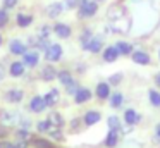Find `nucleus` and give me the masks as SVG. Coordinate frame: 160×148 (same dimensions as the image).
<instances>
[{
    "mask_svg": "<svg viewBox=\"0 0 160 148\" xmlns=\"http://www.w3.org/2000/svg\"><path fill=\"white\" fill-rule=\"evenodd\" d=\"M98 10V3L95 0H79V16L93 17Z\"/></svg>",
    "mask_w": 160,
    "mask_h": 148,
    "instance_id": "1",
    "label": "nucleus"
},
{
    "mask_svg": "<svg viewBox=\"0 0 160 148\" xmlns=\"http://www.w3.org/2000/svg\"><path fill=\"white\" fill-rule=\"evenodd\" d=\"M60 57H62V47L57 43L48 45V48L45 50V59L48 62H59Z\"/></svg>",
    "mask_w": 160,
    "mask_h": 148,
    "instance_id": "2",
    "label": "nucleus"
},
{
    "mask_svg": "<svg viewBox=\"0 0 160 148\" xmlns=\"http://www.w3.org/2000/svg\"><path fill=\"white\" fill-rule=\"evenodd\" d=\"M18 119L19 115L16 112H11V110H2L0 112V124L2 126H12V124H16Z\"/></svg>",
    "mask_w": 160,
    "mask_h": 148,
    "instance_id": "3",
    "label": "nucleus"
},
{
    "mask_svg": "<svg viewBox=\"0 0 160 148\" xmlns=\"http://www.w3.org/2000/svg\"><path fill=\"white\" fill-rule=\"evenodd\" d=\"M29 109H31V112H43L47 109L45 98L43 96H33L31 103H29Z\"/></svg>",
    "mask_w": 160,
    "mask_h": 148,
    "instance_id": "4",
    "label": "nucleus"
},
{
    "mask_svg": "<svg viewBox=\"0 0 160 148\" xmlns=\"http://www.w3.org/2000/svg\"><path fill=\"white\" fill-rule=\"evenodd\" d=\"M91 98V91L88 88H78V91L74 93V100L76 103H86Z\"/></svg>",
    "mask_w": 160,
    "mask_h": 148,
    "instance_id": "5",
    "label": "nucleus"
},
{
    "mask_svg": "<svg viewBox=\"0 0 160 148\" xmlns=\"http://www.w3.org/2000/svg\"><path fill=\"white\" fill-rule=\"evenodd\" d=\"M22 96H24V93H22V89H9L7 93H5V100L11 103H19L22 100Z\"/></svg>",
    "mask_w": 160,
    "mask_h": 148,
    "instance_id": "6",
    "label": "nucleus"
},
{
    "mask_svg": "<svg viewBox=\"0 0 160 148\" xmlns=\"http://www.w3.org/2000/svg\"><path fill=\"white\" fill-rule=\"evenodd\" d=\"M38 54L36 52H24L22 54V64L24 65H29V67H35L38 64Z\"/></svg>",
    "mask_w": 160,
    "mask_h": 148,
    "instance_id": "7",
    "label": "nucleus"
},
{
    "mask_svg": "<svg viewBox=\"0 0 160 148\" xmlns=\"http://www.w3.org/2000/svg\"><path fill=\"white\" fill-rule=\"evenodd\" d=\"M53 33H55L59 38H69L71 36V28L67 26V24H64V23H59V24L53 26Z\"/></svg>",
    "mask_w": 160,
    "mask_h": 148,
    "instance_id": "8",
    "label": "nucleus"
},
{
    "mask_svg": "<svg viewBox=\"0 0 160 148\" xmlns=\"http://www.w3.org/2000/svg\"><path fill=\"white\" fill-rule=\"evenodd\" d=\"M97 96L102 100L110 98V86H108V83H98L97 84Z\"/></svg>",
    "mask_w": 160,
    "mask_h": 148,
    "instance_id": "9",
    "label": "nucleus"
},
{
    "mask_svg": "<svg viewBox=\"0 0 160 148\" xmlns=\"http://www.w3.org/2000/svg\"><path fill=\"white\" fill-rule=\"evenodd\" d=\"M131 57H132V60H134L136 64H141V65L150 64V55H148V54H145V52H141V50L132 52Z\"/></svg>",
    "mask_w": 160,
    "mask_h": 148,
    "instance_id": "10",
    "label": "nucleus"
},
{
    "mask_svg": "<svg viewBox=\"0 0 160 148\" xmlns=\"http://www.w3.org/2000/svg\"><path fill=\"white\" fill-rule=\"evenodd\" d=\"M43 98H45V103H47V107H53V105H57V103H59V89H50L48 93H47L45 96H43Z\"/></svg>",
    "mask_w": 160,
    "mask_h": 148,
    "instance_id": "11",
    "label": "nucleus"
},
{
    "mask_svg": "<svg viewBox=\"0 0 160 148\" xmlns=\"http://www.w3.org/2000/svg\"><path fill=\"white\" fill-rule=\"evenodd\" d=\"M117 57H119V52L115 47H107L103 50V60L105 62H115Z\"/></svg>",
    "mask_w": 160,
    "mask_h": 148,
    "instance_id": "12",
    "label": "nucleus"
},
{
    "mask_svg": "<svg viewBox=\"0 0 160 148\" xmlns=\"http://www.w3.org/2000/svg\"><path fill=\"white\" fill-rule=\"evenodd\" d=\"M100 112L98 110H90V112H86V115H84V124L86 126H93V124H97L98 120H100Z\"/></svg>",
    "mask_w": 160,
    "mask_h": 148,
    "instance_id": "13",
    "label": "nucleus"
},
{
    "mask_svg": "<svg viewBox=\"0 0 160 148\" xmlns=\"http://www.w3.org/2000/svg\"><path fill=\"white\" fill-rule=\"evenodd\" d=\"M57 78V71L52 67V65H45L42 69V79L43 81H53Z\"/></svg>",
    "mask_w": 160,
    "mask_h": 148,
    "instance_id": "14",
    "label": "nucleus"
},
{
    "mask_svg": "<svg viewBox=\"0 0 160 148\" xmlns=\"http://www.w3.org/2000/svg\"><path fill=\"white\" fill-rule=\"evenodd\" d=\"M9 48H11V52H12L14 55H22V54L26 52L24 43H22V41H19V40H12L11 45H9Z\"/></svg>",
    "mask_w": 160,
    "mask_h": 148,
    "instance_id": "15",
    "label": "nucleus"
},
{
    "mask_svg": "<svg viewBox=\"0 0 160 148\" xmlns=\"http://www.w3.org/2000/svg\"><path fill=\"white\" fill-rule=\"evenodd\" d=\"M124 120H126V124H129V126H134V124L139 120V115L136 114V110L129 109V110L124 112Z\"/></svg>",
    "mask_w": 160,
    "mask_h": 148,
    "instance_id": "16",
    "label": "nucleus"
},
{
    "mask_svg": "<svg viewBox=\"0 0 160 148\" xmlns=\"http://www.w3.org/2000/svg\"><path fill=\"white\" fill-rule=\"evenodd\" d=\"M9 72H11V76H14V78L22 76V72H24V64H22V62H12L11 67H9Z\"/></svg>",
    "mask_w": 160,
    "mask_h": 148,
    "instance_id": "17",
    "label": "nucleus"
},
{
    "mask_svg": "<svg viewBox=\"0 0 160 148\" xmlns=\"http://www.w3.org/2000/svg\"><path fill=\"white\" fill-rule=\"evenodd\" d=\"M60 12H62V5H60L59 2H53L47 7V16L48 17H57Z\"/></svg>",
    "mask_w": 160,
    "mask_h": 148,
    "instance_id": "18",
    "label": "nucleus"
},
{
    "mask_svg": "<svg viewBox=\"0 0 160 148\" xmlns=\"http://www.w3.org/2000/svg\"><path fill=\"white\" fill-rule=\"evenodd\" d=\"M18 26L19 28H28L29 24L33 23V17L29 16V14H18Z\"/></svg>",
    "mask_w": 160,
    "mask_h": 148,
    "instance_id": "19",
    "label": "nucleus"
},
{
    "mask_svg": "<svg viewBox=\"0 0 160 148\" xmlns=\"http://www.w3.org/2000/svg\"><path fill=\"white\" fill-rule=\"evenodd\" d=\"M115 48H117L119 55H131L132 54V47L129 43H126V41H119L115 45Z\"/></svg>",
    "mask_w": 160,
    "mask_h": 148,
    "instance_id": "20",
    "label": "nucleus"
},
{
    "mask_svg": "<svg viewBox=\"0 0 160 148\" xmlns=\"http://www.w3.org/2000/svg\"><path fill=\"white\" fill-rule=\"evenodd\" d=\"M48 120H50V124L52 126H55V127H64V119H62V115H60L59 112H52L50 114V117H48Z\"/></svg>",
    "mask_w": 160,
    "mask_h": 148,
    "instance_id": "21",
    "label": "nucleus"
},
{
    "mask_svg": "<svg viewBox=\"0 0 160 148\" xmlns=\"http://www.w3.org/2000/svg\"><path fill=\"white\" fill-rule=\"evenodd\" d=\"M117 141H119V131L110 129L107 134V140H105V145H107V146H115Z\"/></svg>",
    "mask_w": 160,
    "mask_h": 148,
    "instance_id": "22",
    "label": "nucleus"
},
{
    "mask_svg": "<svg viewBox=\"0 0 160 148\" xmlns=\"http://www.w3.org/2000/svg\"><path fill=\"white\" fill-rule=\"evenodd\" d=\"M86 50H90V52H100L102 50V40L100 38H95V36H91V40H90V43H88V47H86Z\"/></svg>",
    "mask_w": 160,
    "mask_h": 148,
    "instance_id": "23",
    "label": "nucleus"
},
{
    "mask_svg": "<svg viewBox=\"0 0 160 148\" xmlns=\"http://www.w3.org/2000/svg\"><path fill=\"white\" fill-rule=\"evenodd\" d=\"M57 78L60 79V83H62V84L66 86V88H67L69 84H72V83H74V79L71 78V74H69L67 71H60L59 74H57Z\"/></svg>",
    "mask_w": 160,
    "mask_h": 148,
    "instance_id": "24",
    "label": "nucleus"
},
{
    "mask_svg": "<svg viewBox=\"0 0 160 148\" xmlns=\"http://www.w3.org/2000/svg\"><path fill=\"white\" fill-rule=\"evenodd\" d=\"M107 124H108V127H110V129H114V131L121 129V120H119L117 115H110L107 119Z\"/></svg>",
    "mask_w": 160,
    "mask_h": 148,
    "instance_id": "25",
    "label": "nucleus"
},
{
    "mask_svg": "<svg viewBox=\"0 0 160 148\" xmlns=\"http://www.w3.org/2000/svg\"><path fill=\"white\" fill-rule=\"evenodd\" d=\"M122 102H124V96H122L121 93H114V95H110V105L112 107H121Z\"/></svg>",
    "mask_w": 160,
    "mask_h": 148,
    "instance_id": "26",
    "label": "nucleus"
},
{
    "mask_svg": "<svg viewBox=\"0 0 160 148\" xmlns=\"http://www.w3.org/2000/svg\"><path fill=\"white\" fill-rule=\"evenodd\" d=\"M48 134L53 138V140H59V141H62V140H64L62 133H60V127H55V126H52V127L48 129Z\"/></svg>",
    "mask_w": 160,
    "mask_h": 148,
    "instance_id": "27",
    "label": "nucleus"
},
{
    "mask_svg": "<svg viewBox=\"0 0 160 148\" xmlns=\"http://www.w3.org/2000/svg\"><path fill=\"white\" fill-rule=\"evenodd\" d=\"M148 96H150V102H152L153 105H155V107H160V93H158V91H155V89H150Z\"/></svg>",
    "mask_w": 160,
    "mask_h": 148,
    "instance_id": "28",
    "label": "nucleus"
},
{
    "mask_svg": "<svg viewBox=\"0 0 160 148\" xmlns=\"http://www.w3.org/2000/svg\"><path fill=\"white\" fill-rule=\"evenodd\" d=\"M33 145H35L36 148H53L52 143H48L47 140H42V138H35V140H33Z\"/></svg>",
    "mask_w": 160,
    "mask_h": 148,
    "instance_id": "29",
    "label": "nucleus"
},
{
    "mask_svg": "<svg viewBox=\"0 0 160 148\" xmlns=\"http://www.w3.org/2000/svg\"><path fill=\"white\" fill-rule=\"evenodd\" d=\"M52 127V124H50V120H40L38 124H36V129L40 131V133H48V129Z\"/></svg>",
    "mask_w": 160,
    "mask_h": 148,
    "instance_id": "30",
    "label": "nucleus"
},
{
    "mask_svg": "<svg viewBox=\"0 0 160 148\" xmlns=\"http://www.w3.org/2000/svg\"><path fill=\"white\" fill-rule=\"evenodd\" d=\"M90 40H91V33H90V31H84V33H83V36L79 38L81 47H83V48H86V47H88V43H90Z\"/></svg>",
    "mask_w": 160,
    "mask_h": 148,
    "instance_id": "31",
    "label": "nucleus"
},
{
    "mask_svg": "<svg viewBox=\"0 0 160 148\" xmlns=\"http://www.w3.org/2000/svg\"><path fill=\"white\" fill-rule=\"evenodd\" d=\"M9 23V14L5 10H0V28H4Z\"/></svg>",
    "mask_w": 160,
    "mask_h": 148,
    "instance_id": "32",
    "label": "nucleus"
},
{
    "mask_svg": "<svg viewBox=\"0 0 160 148\" xmlns=\"http://www.w3.org/2000/svg\"><path fill=\"white\" fill-rule=\"evenodd\" d=\"M18 2L19 0H4V5H5V9H12V7L18 5Z\"/></svg>",
    "mask_w": 160,
    "mask_h": 148,
    "instance_id": "33",
    "label": "nucleus"
},
{
    "mask_svg": "<svg viewBox=\"0 0 160 148\" xmlns=\"http://www.w3.org/2000/svg\"><path fill=\"white\" fill-rule=\"evenodd\" d=\"M76 5H79V0H66V7H67V9H74Z\"/></svg>",
    "mask_w": 160,
    "mask_h": 148,
    "instance_id": "34",
    "label": "nucleus"
},
{
    "mask_svg": "<svg viewBox=\"0 0 160 148\" xmlns=\"http://www.w3.org/2000/svg\"><path fill=\"white\" fill-rule=\"evenodd\" d=\"M18 136H19V140H24V141H28V138H29V133L26 129H22V131H19L18 133Z\"/></svg>",
    "mask_w": 160,
    "mask_h": 148,
    "instance_id": "35",
    "label": "nucleus"
},
{
    "mask_svg": "<svg viewBox=\"0 0 160 148\" xmlns=\"http://www.w3.org/2000/svg\"><path fill=\"white\" fill-rule=\"evenodd\" d=\"M122 79V76L121 74H115V76H112L110 79H108V83H112V84H119V81Z\"/></svg>",
    "mask_w": 160,
    "mask_h": 148,
    "instance_id": "36",
    "label": "nucleus"
},
{
    "mask_svg": "<svg viewBox=\"0 0 160 148\" xmlns=\"http://www.w3.org/2000/svg\"><path fill=\"white\" fill-rule=\"evenodd\" d=\"M14 148H28V141L19 140V143H16V145H14Z\"/></svg>",
    "mask_w": 160,
    "mask_h": 148,
    "instance_id": "37",
    "label": "nucleus"
},
{
    "mask_svg": "<svg viewBox=\"0 0 160 148\" xmlns=\"http://www.w3.org/2000/svg\"><path fill=\"white\" fill-rule=\"evenodd\" d=\"M0 148H14V145L9 141H0Z\"/></svg>",
    "mask_w": 160,
    "mask_h": 148,
    "instance_id": "38",
    "label": "nucleus"
},
{
    "mask_svg": "<svg viewBox=\"0 0 160 148\" xmlns=\"http://www.w3.org/2000/svg\"><path fill=\"white\" fill-rule=\"evenodd\" d=\"M155 84L160 88V72H157V74H155Z\"/></svg>",
    "mask_w": 160,
    "mask_h": 148,
    "instance_id": "39",
    "label": "nucleus"
},
{
    "mask_svg": "<svg viewBox=\"0 0 160 148\" xmlns=\"http://www.w3.org/2000/svg\"><path fill=\"white\" fill-rule=\"evenodd\" d=\"M4 76H5V71H4V67H2V65H0V81H2V79H4Z\"/></svg>",
    "mask_w": 160,
    "mask_h": 148,
    "instance_id": "40",
    "label": "nucleus"
},
{
    "mask_svg": "<svg viewBox=\"0 0 160 148\" xmlns=\"http://www.w3.org/2000/svg\"><path fill=\"white\" fill-rule=\"evenodd\" d=\"M4 134H7V131H5L4 127H0V136H4Z\"/></svg>",
    "mask_w": 160,
    "mask_h": 148,
    "instance_id": "41",
    "label": "nucleus"
},
{
    "mask_svg": "<svg viewBox=\"0 0 160 148\" xmlns=\"http://www.w3.org/2000/svg\"><path fill=\"white\" fill-rule=\"evenodd\" d=\"M157 138H160V124L157 126Z\"/></svg>",
    "mask_w": 160,
    "mask_h": 148,
    "instance_id": "42",
    "label": "nucleus"
},
{
    "mask_svg": "<svg viewBox=\"0 0 160 148\" xmlns=\"http://www.w3.org/2000/svg\"><path fill=\"white\" fill-rule=\"evenodd\" d=\"M0 45H2V34H0Z\"/></svg>",
    "mask_w": 160,
    "mask_h": 148,
    "instance_id": "43",
    "label": "nucleus"
},
{
    "mask_svg": "<svg viewBox=\"0 0 160 148\" xmlns=\"http://www.w3.org/2000/svg\"><path fill=\"white\" fill-rule=\"evenodd\" d=\"M158 57H160V52H158Z\"/></svg>",
    "mask_w": 160,
    "mask_h": 148,
    "instance_id": "44",
    "label": "nucleus"
},
{
    "mask_svg": "<svg viewBox=\"0 0 160 148\" xmlns=\"http://www.w3.org/2000/svg\"><path fill=\"white\" fill-rule=\"evenodd\" d=\"M98 2H102V0H98Z\"/></svg>",
    "mask_w": 160,
    "mask_h": 148,
    "instance_id": "45",
    "label": "nucleus"
}]
</instances>
